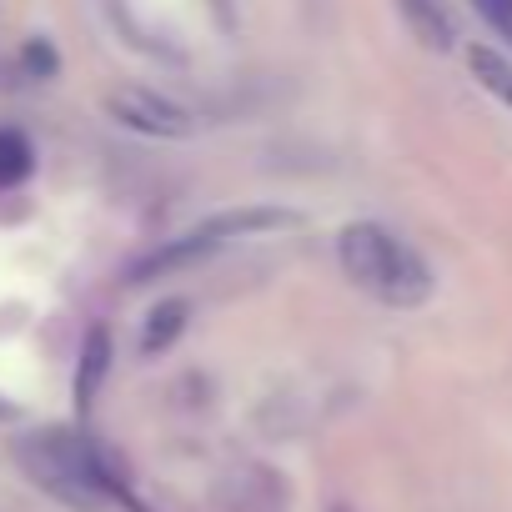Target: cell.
I'll use <instances>...</instances> for the list:
<instances>
[{
    "label": "cell",
    "instance_id": "1",
    "mask_svg": "<svg viewBox=\"0 0 512 512\" xmlns=\"http://www.w3.org/2000/svg\"><path fill=\"white\" fill-rule=\"evenodd\" d=\"M16 457H21L26 477H31L36 487H46L51 497H61L66 507L96 512V507H106L111 497H126V492H121V477H116V467H111V457H106L91 437H81V432H71V427H41V432L21 437V442H16Z\"/></svg>",
    "mask_w": 512,
    "mask_h": 512
},
{
    "label": "cell",
    "instance_id": "2",
    "mask_svg": "<svg viewBox=\"0 0 512 512\" xmlns=\"http://www.w3.org/2000/svg\"><path fill=\"white\" fill-rule=\"evenodd\" d=\"M337 262H342L347 282L362 287L367 297H377L382 307L407 312V307H422V302L432 297V272H427V262H422V256H417L402 236H392V231L377 226V221H352V226H342V236H337Z\"/></svg>",
    "mask_w": 512,
    "mask_h": 512
},
{
    "label": "cell",
    "instance_id": "3",
    "mask_svg": "<svg viewBox=\"0 0 512 512\" xmlns=\"http://www.w3.org/2000/svg\"><path fill=\"white\" fill-rule=\"evenodd\" d=\"M106 111L126 126V131H141V136H156V141H186L196 131V116L186 106H176L171 96H156L146 86H121L106 96Z\"/></svg>",
    "mask_w": 512,
    "mask_h": 512
},
{
    "label": "cell",
    "instance_id": "4",
    "mask_svg": "<svg viewBox=\"0 0 512 512\" xmlns=\"http://www.w3.org/2000/svg\"><path fill=\"white\" fill-rule=\"evenodd\" d=\"M216 507L221 512H287L292 507V487L267 462H236L216 482Z\"/></svg>",
    "mask_w": 512,
    "mask_h": 512
},
{
    "label": "cell",
    "instance_id": "5",
    "mask_svg": "<svg viewBox=\"0 0 512 512\" xmlns=\"http://www.w3.org/2000/svg\"><path fill=\"white\" fill-rule=\"evenodd\" d=\"M211 251H221V241L216 236H206L201 226H191V231H181V236H171V241H161L156 251H146L141 262H131V272H126V282L131 287H141V282H156V277H171V272H186V267H196V262H206Z\"/></svg>",
    "mask_w": 512,
    "mask_h": 512
},
{
    "label": "cell",
    "instance_id": "6",
    "mask_svg": "<svg viewBox=\"0 0 512 512\" xmlns=\"http://www.w3.org/2000/svg\"><path fill=\"white\" fill-rule=\"evenodd\" d=\"M292 226H302V211L292 206H236V211H216L201 221V231L216 236L221 246L241 236H262V231H292Z\"/></svg>",
    "mask_w": 512,
    "mask_h": 512
},
{
    "label": "cell",
    "instance_id": "7",
    "mask_svg": "<svg viewBox=\"0 0 512 512\" xmlns=\"http://www.w3.org/2000/svg\"><path fill=\"white\" fill-rule=\"evenodd\" d=\"M397 11L427 51H452L457 46V11L447 6V0H397Z\"/></svg>",
    "mask_w": 512,
    "mask_h": 512
},
{
    "label": "cell",
    "instance_id": "8",
    "mask_svg": "<svg viewBox=\"0 0 512 512\" xmlns=\"http://www.w3.org/2000/svg\"><path fill=\"white\" fill-rule=\"evenodd\" d=\"M191 322V297H161L151 312H146V327H141V357H161Z\"/></svg>",
    "mask_w": 512,
    "mask_h": 512
},
{
    "label": "cell",
    "instance_id": "9",
    "mask_svg": "<svg viewBox=\"0 0 512 512\" xmlns=\"http://www.w3.org/2000/svg\"><path fill=\"white\" fill-rule=\"evenodd\" d=\"M106 372H111V332L106 327H91L86 342H81V362H76V407L81 412L96 402Z\"/></svg>",
    "mask_w": 512,
    "mask_h": 512
},
{
    "label": "cell",
    "instance_id": "10",
    "mask_svg": "<svg viewBox=\"0 0 512 512\" xmlns=\"http://www.w3.org/2000/svg\"><path fill=\"white\" fill-rule=\"evenodd\" d=\"M467 66H472L477 86L492 91V96L512 111V61H507L502 51H492V46H467Z\"/></svg>",
    "mask_w": 512,
    "mask_h": 512
},
{
    "label": "cell",
    "instance_id": "11",
    "mask_svg": "<svg viewBox=\"0 0 512 512\" xmlns=\"http://www.w3.org/2000/svg\"><path fill=\"white\" fill-rule=\"evenodd\" d=\"M31 171H36V146H31V136L16 131V126H0V191L21 186Z\"/></svg>",
    "mask_w": 512,
    "mask_h": 512
},
{
    "label": "cell",
    "instance_id": "12",
    "mask_svg": "<svg viewBox=\"0 0 512 512\" xmlns=\"http://www.w3.org/2000/svg\"><path fill=\"white\" fill-rule=\"evenodd\" d=\"M472 11H477V16H482L507 46H512V0H472Z\"/></svg>",
    "mask_w": 512,
    "mask_h": 512
},
{
    "label": "cell",
    "instance_id": "13",
    "mask_svg": "<svg viewBox=\"0 0 512 512\" xmlns=\"http://www.w3.org/2000/svg\"><path fill=\"white\" fill-rule=\"evenodd\" d=\"M26 66H31L36 76H56V51H51L46 41H31V46H26Z\"/></svg>",
    "mask_w": 512,
    "mask_h": 512
},
{
    "label": "cell",
    "instance_id": "14",
    "mask_svg": "<svg viewBox=\"0 0 512 512\" xmlns=\"http://www.w3.org/2000/svg\"><path fill=\"white\" fill-rule=\"evenodd\" d=\"M0 412H6V402H0Z\"/></svg>",
    "mask_w": 512,
    "mask_h": 512
},
{
    "label": "cell",
    "instance_id": "15",
    "mask_svg": "<svg viewBox=\"0 0 512 512\" xmlns=\"http://www.w3.org/2000/svg\"><path fill=\"white\" fill-rule=\"evenodd\" d=\"M337 512H347V507H337Z\"/></svg>",
    "mask_w": 512,
    "mask_h": 512
}]
</instances>
